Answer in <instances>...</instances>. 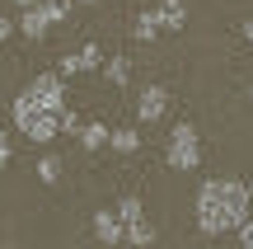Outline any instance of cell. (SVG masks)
<instances>
[{"label":"cell","mask_w":253,"mask_h":249,"mask_svg":"<svg viewBox=\"0 0 253 249\" xmlns=\"http://www.w3.org/2000/svg\"><path fill=\"white\" fill-rule=\"evenodd\" d=\"M94 235H99L103 245H122V221H118L113 207H99V212H94Z\"/></svg>","instance_id":"cell-6"},{"label":"cell","mask_w":253,"mask_h":249,"mask_svg":"<svg viewBox=\"0 0 253 249\" xmlns=\"http://www.w3.org/2000/svg\"><path fill=\"white\" fill-rule=\"evenodd\" d=\"M14 127L24 132L28 141H38V146H47V141L61 137V132H56V113H47L28 90H19V94H14Z\"/></svg>","instance_id":"cell-2"},{"label":"cell","mask_w":253,"mask_h":249,"mask_svg":"<svg viewBox=\"0 0 253 249\" xmlns=\"http://www.w3.org/2000/svg\"><path fill=\"white\" fill-rule=\"evenodd\" d=\"M164 160H169V169H178V174H188V169L202 165V137H197V127H192V122H178V127L169 132Z\"/></svg>","instance_id":"cell-3"},{"label":"cell","mask_w":253,"mask_h":249,"mask_svg":"<svg viewBox=\"0 0 253 249\" xmlns=\"http://www.w3.org/2000/svg\"><path fill=\"white\" fill-rule=\"evenodd\" d=\"M235 231H239V245H244V249H253V216H249V221H239Z\"/></svg>","instance_id":"cell-18"},{"label":"cell","mask_w":253,"mask_h":249,"mask_svg":"<svg viewBox=\"0 0 253 249\" xmlns=\"http://www.w3.org/2000/svg\"><path fill=\"white\" fill-rule=\"evenodd\" d=\"M0 14H5V0H0Z\"/></svg>","instance_id":"cell-27"},{"label":"cell","mask_w":253,"mask_h":249,"mask_svg":"<svg viewBox=\"0 0 253 249\" xmlns=\"http://www.w3.org/2000/svg\"><path fill=\"white\" fill-rule=\"evenodd\" d=\"M239 33H244V38H249V43H253V19H244V28H239Z\"/></svg>","instance_id":"cell-21"},{"label":"cell","mask_w":253,"mask_h":249,"mask_svg":"<svg viewBox=\"0 0 253 249\" xmlns=\"http://www.w3.org/2000/svg\"><path fill=\"white\" fill-rule=\"evenodd\" d=\"M108 146L118 150V155H131V150L141 146V127H113L108 132Z\"/></svg>","instance_id":"cell-10"},{"label":"cell","mask_w":253,"mask_h":249,"mask_svg":"<svg viewBox=\"0 0 253 249\" xmlns=\"http://www.w3.org/2000/svg\"><path fill=\"white\" fill-rule=\"evenodd\" d=\"M103 75H108V85H126V80H131V56L118 52L108 66H103Z\"/></svg>","instance_id":"cell-14"},{"label":"cell","mask_w":253,"mask_h":249,"mask_svg":"<svg viewBox=\"0 0 253 249\" xmlns=\"http://www.w3.org/2000/svg\"><path fill=\"white\" fill-rule=\"evenodd\" d=\"M249 99H253V80H249Z\"/></svg>","instance_id":"cell-25"},{"label":"cell","mask_w":253,"mask_h":249,"mask_svg":"<svg viewBox=\"0 0 253 249\" xmlns=\"http://www.w3.org/2000/svg\"><path fill=\"white\" fill-rule=\"evenodd\" d=\"M38 14L47 19V28H56L71 19V0H38Z\"/></svg>","instance_id":"cell-12"},{"label":"cell","mask_w":253,"mask_h":249,"mask_svg":"<svg viewBox=\"0 0 253 249\" xmlns=\"http://www.w3.org/2000/svg\"><path fill=\"white\" fill-rule=\"evenodd\" d=\"M14 28H19V33H24V38H28V43H42V38L52 33V28H47V19L38 14V5H28L24 14L14 19Z\"/></svg>","instance_id":"cell-8"},{"label":"cell","mask_w":253,"mask_h":249,"mask_svg":"<svg viewBox=\"0 0 253 249\" xmlns=\"http://www.w3.org/2000/svg\"><path fill=\"white\" fill-rule=\"evenodd\" d=\"M169 118V85H145L141 99H136V122L150 127V122H164Z\"/></svg>","instance_id":"cell-5"},{"label":"cell","mask_w":253,"mask_h":249,"mask_svg":"<svg viewBox=\"0 0 253 249\" xmlns=\"http://www.w3.org/2000/svg\"><path fill=\"white\" fill-rule=\"evenodd\" d=\"M155 19H160V33H178V28L188 24V5H183V0H164V5L155 9Z\"/></svg>","instance_id":"cell-7"},{"label":"cell","mask_w":253,"mask_h":249,"mask_svg":"<svg viewBox=\"0 0 253 249\" xmlns=\"http://www.w3.org/2000/svg\"><path fill=\"white\" fill-rule=\"evenodd\" d=\"M113 212H118V221H122V235L131 231V226H141V221H145L141 198H118V207H113Z\"/></svg>","instance_id":"cell-9"},{"label":"cell","mask_w":253,"mask_h":249,"mask_svg":"<svg viewBox=\"0 0 253 249\" xmlns=\"http://www.w3.org/2000/svg\"><path fill=\"white\" fill-rule=\"evenodd\" d=\"M24 90L33 94V99L42 103L47 113H61V108H66V80H61L56 71H42V75H33V80H28Z\"/></svg>","instance_id":"cell-4"},{"label":"cell","mask_w":253,"mask_h":249,"mask_svg":"<svg viewBox=\"0 0 253 249\" xmlns=\"http://www.w3.org/2000/svg\"><path fill=\"white\" fill-rule=\"evenodd\" d=\"M9 33H14V19H9V14H0V43H5Z\"/></svg>","instance_id":"cell-19"},{"label":"cell","mask_w":253,"mask_h":249,"mask_svg":"<svg viewBox=\"0 0 253 249\" xmlns=\"http://www.w3.org/2000/svg\"><path fill=\"white\" fill-rule=\"evenodd\" d=\"M0 249H19V245H0Z\"/></svg>","instance_id":"cell-26"},{"label":"cell","mask_w":253,"mask_h":249,"mask_svg":"<svg viewBox=\"0 0 253 249\" xmlns=\"http://www.w3.org/2000/svg\"><path fill=\"white\" fill-rule=\"evenodd\" d=\"M80 127H84V122H80V113L66 103V108L56 113V132H61V137H80Z\"/></svg>","instance_id":"cell-15"},{"label":"cell","mask_w":253,"mask_h":249,"mask_svg":"<svg viewBox=\"0 0 253 249\" xmlns=\"http://www.w3.org/2000/svg\"><path fill=\"white\" fill-rule=\"evenodd\" d=\"M244 188H249V198H253V179H249V184H244Z\"/></svg>","instance_id":"cell-24"},{"label":"cell","mask_w":253,"mask_h":249,"mask_svg":"<svg viewBox=\"0 0 253 249\" xmlns=\"http://www.w3.org/2000/svg\"><path fill=\"white\" fill-rule=\"evenodd\" d=\"M249 207H253V198H249L244 179H207L197 188L192 216H197V231L216 240V235L235 231L239 221H249Z\"/></svg>","instance_id":"cell-1"},{"label":"cell","mask_w":253,"mask_h":249,"mask_svg":"<svg viewBox=\"0 0 253 249\" xmlns=\"http://www.w3.org/2000/svg\"><path fill=\"white\" fill-rule=\"evenodd\" d=\"M108 132H113V127H103V122H84V127H80V146H84V150L108 146Z\"/></svg>","instance_id":"cell-13"},{"label":"cell","mask_w":253,"mask_h":249,"mask_svg":"<svg viewBox=\"0 0 253 249\" xmlns=\"http://www.w3.org/2000/svg\"><path fill=\"white\" fill-rule=\"evenodd\" d=\"M131 38H136V43H155V38H160V19H155V9H141V14H136Z\"/></svg>","instance_id":"cell-11"},{"label":"cell","mask_w":253,"mask_h":249,"mask_svg":"<svg viewBox=\"0 0 253 249\" xmlns=\"http://www.w3.org/2000/svg\"><path fill=\"white\" fill-rule=\"evenodd\" d=\"M5 165H9V137L0 132V169H5Z\"/></svg>","instance_id":"cell-20"},{"label":"cell","mask_w":253,"mask_h":249,"mask_svg":"<svg viewBox=\"0 0 253 249\" xmlns=\"http://www.w3.org/2000/svg\"><path fill=\"white\" fill-rule=\"evenodd\" d=\"M61 165H66L61 155H42L38 160V179H42V184H61Z\"/></svg>","instance_id":"cell-16"},{"label":"cell","mask_w":253,"mask_h":249,"mask_svg":"<svg viewBox=\"0 0 253 249\" xmlns=\"http://www.w3.org/2000/svg\"><path fill=\"white\" fill-rule=\"evenodd\" d=\"M71 5H99V0H71Z\"/></svg>","instance_id":"cell-23"},{"label":"cell","mask_w":253,"mask_h":249,"mask_svg":"<svg viewBox=\"0 0 253 249\" xmlns=\"http://www.w3.org/2000/svg\"><path fill=\"white\" fill-rule=\"evenodd\" d=\"M75 56H80V75H84V71H99V66H103V47H99V43H84Z\"/></svg>","instance_id":"cell-17"},{"label":"cell","mask_w":253,"mask_h":249,"mask_svg":"<svg viewBox=\"0 0 253 249\" xmlns=\"http://www.w3.org/2000/svg\"><path fill=\"white\" fill-rule=\"evenodd\" d=\"M9 5H14V9H28V5H38V0H9Z\"/></svg>","instance_id":"cell-22"}]
</instances>
